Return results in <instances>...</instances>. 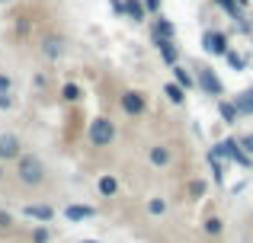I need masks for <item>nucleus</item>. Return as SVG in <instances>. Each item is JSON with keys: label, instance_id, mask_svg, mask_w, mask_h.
I'll return each instance as SVG.
<instances>
[{"label": "nucleus", "instance_id": "nucleus-1", "mask_svg": "<svg viewBox=\"0 0 253 243\" xmlns=\"http://www.w3.org/2000/svg\"><path fill=\"white\" fill-rule=\"evenodd\" d=\"M16 179L29 189L42 186L45 182V160L39 154H19L16 157Z\"/></svg>", "mask_w": 253, "mask_h": 243}, {"label": "nucleus", "instance_id": "nucleus-2", "mask_svg": "<svg viewBox=\"0 0 253 243\" xmlns=\"http://www.w3.org/2000/svg\"><path fill=\"white\" fill-rule=\"evenodd\" d=\"M86 138H90L93 147H109L116 141V122L109 115H93L90 125H86Z\"/></svg>", "mask_w": 253, "mask_h": 243}, {"label": "nucleus", "instance_id": "nucleus-3", "mask_svg": "<svg viewBox=\"0 0 253 243\" xmlns=\"http://www.w3.org/2000/svg\"><path fill=\"white\" fill-rule=\"evenodd\" d=\"M119 109H122L125 115H131V119H138V115L148 112V96H144L141 90H125V93L119 96Z\"/></svg>", "mask_w": 253, "mask_h": 243}, {"label": "nucleus", "instance_id": "nucleus-4", "mask_svg": "<svg viewBox=\"0 0 253 243\" xmlns=\"http://www.w3.org/2000/svg\"><path fill=\"white\" fill-rule=\"evenodd\" d=\"M196 87L202 90V93H209V96H221L224 93V83L218 80V74L209 68V64H202V68H196Z\"/></svg>", "mask_w": 253, "mask_h": 243}, {"label": "nucleus", "instance_id": "nucleus-5", "mask_svg": "<svg viewBox=\"0 0 253 243\" xmlns=\"http://www.w3.org/2000/svg\"><path fill=\"white\" fill-rule=\"evenodd\" d=\"M39 51H42L45 61H58V58L68 55V38L58 35V32H51V35L42 38V45H39Z\"/></svg>", "mask_w": 253, "mask_h": 243}, {"label": "nucleus", "instance_id": "nucleus-6", "mask_svg": "<svg viewBox=\"0 0 253 243\" xmlns=\"http://www.w3.org/2000/svg\"><path fill=\"white\" fill-rule=\"evenodd\" d=\"M202 48L209 51V55H215V58H224V51H228L231 45H228V35H224V32L209 29V32L202 35Z\"/></svg>", "mask_w": 253, "mask_h": 243}, {"label": "nucleus", "instance_id": "nucleus-7", "mask_svg": "<svg viewBox=\"0 0 253 243\" xmlns=\"http://www.w3.org/2000/svg\"><path fill=\"white\" fill-rule=\"evenodd\" d=\"M19 154H23V141H19V135L3 131V135H0V160H16Z\"/></svg>", "mask_w": 253, "mask_h": 243}, {"label": "nucleus", "instance_id": "nucleus-8", "mask_svg": "<svg viewBox=\"0 0 253 243\" xmlns=\"http://www.w3.org/2000/svg\"><path fill=\"white\" fill-rule=\"evenodd\" d=\"M148 163L157 167V170L170 167V163H173V147H170V144H151V147H148Z\"/></svg>", "mask_w": 253, "mask_h": 243}, {"label": "nucleus", "instance_id": "nucleus-9", "mask_svg": "<svg viewBox=\"0 0 253 243\" xmlns=\"http://www.w3.org/2000/svg\"><path fill=\"white\" fill-rule=\"evenodd\" d=\"M154 38H176V23L161 13H154V23H151V42Z\"/></svg>", "mask_w": 253, "mask_h": 243}, {"label": "nucleus", "instance_id": "nucleus-10", "mask_svg": "<svg viewBox=\"0 0 253 243\" xmlns=\"http://www.w3.org/2000/svg\"><path fill=\"white\" fill-rule=\"evenodd\" d=\"M154 48L161 51L164 64L173 68V64H179V48H176V38H154Z\"/></svg>", "mask_w": 253, "mask_h": 243}, {"label": "nucleus", "instance_id": "nucleus-11", "mask_svg": "<svg viewBox=\"0 0 253 243\" xmlns=\"http://www.w3.org/2000/svg\"><path fill=\"white\" fill-rule=\"evenodd\" d=\"M23 218H32V221H39V224H48V221L55 218V208L51 205H26Z\"/></svg>", "mask_w": 253, "mask_h": 243}, {"label": "nucleus", "instance_id": "nucleus-12", "mask_svg": "<svg viewBox=\"0 0 253 243\" xmlns=\"http://www.w3.org/2000/svg\"><path fill=\"white\" fill-rule=\"evenodd\" d=\"M215 157H224V160H237V154H241V144H237V138H224V141L215 144V150H211Z\"/></svg>", "mask_w": 253, "mask_h": 243}, {"label": "nucleus", "instance_id": "nucleus-13", "mask_svg": "<svg viewBox=\"0 0 253 243\" xmlns=\"http://www.w3.org/2000/svg\"><path fill=\"white\" fill-rule=\"evenodd\" d=\"M64 218H68L71 224H77V221H90V218H96V208H90V205H68V208H64Z\"/></svg>", "mask_w": 253, "mask_h": 243}, {"label": "nucleus", "instance_id": "nucleus-14", "mask_svg": "<svg viewBox=\"0 0 253 243\" xmlns=\"http://www.w3.org/2000/svg\"><path fill=\"white\" fill-rule=\"evenodd\" d=\"M122 10L131 23H144V19H148V10H144L141 0H122Z\"/></svg>", "mask_w": 253, "mask_h": 243}, {"label": "nucleus", "instance_id": "nucleus-15", "mask_svg": "<svg viewBox=\"0 0 253 243\" xmlns=\"http://www.w3.org/2000/svg\"><path fill=\"white\" fill-rule=\"evenodd\" d=\"M215 6H218V10H224L231 19H237L241 29L247 32V23H244V13H241V3H237V0H215Z\"/></svg>", "mask_w": 253, "mask_h": 243}, {"label": "nucleus", "instance_id": "nucleus-16", "mask_svg": "<svg viewBox=\"0 0 253 243\" xmlns=\"http://www.w3.org/2000/svg\"><path fill=\"white\" fill-rule=\"evenodd\" d=\"M173 80H176L183 90H192V87H196V77H192V70L183 68V64H173Z\"/></svg>", "mask_w": 253, "mask_h": 243}, {"label": "nucleus", "instance_id": "nucleus-17", "mask_svg": "<svg viewBox=\"0 0 253 243\" xmlns=\"http://www.w3.org/2000/svg\"><path fill=\"white\" fill-rule=\"evenodd\" d=\"M234 106L241 115H253V87L250 90H241V93L234 96Z\"/></svg>", "mask_w": 253, "mask_h": 243}, {"label": "nucleus", "instance_id": "nucleus-18", "mask_svg": "<svg viewBox=\"0 0 253 243\" xmlns=\"http://www.w3.org/2000/svg\"><path fill=\"white\" fill-rule=\"evenodd\" d=\"M164 96H167V100L173 103V106H183L186 103V90L179 87L176 80H170V83H164Z\"/></svg>", "mask_w": 253, "mask_h": 243}, {"label": "nucleus", "instance_id": "nucleus-19", "mask_svg": "<svg viewBox=\"0 0 253 243\" xmlns=\"http://www.w3.org/2000/svg\"><path fill=\"white\" fill-rule=\"evenodd\" d=\"M218 112H221V119L228 122V125H234L237 119H241V112H237L234 100H218Z\"/></svg>", "mask_w": 253, "mask_h": 243}, {"label": "nucleus", "instance_id": "nucleus-20", "mask_svg": "<svg viewBox=\"0 0 253 243\" xmlns=\"http://www.w3.org/2000/svg\"><path fill=\"white\" fill-rule=\"evenodd\" d=\"M96 189H99V195H103V199H112V195L119 192V179H116V176H99Z\"/></svg>", "mask_w": 253, "mask_h": 243}, {"label": "nucleus", "instance_id": "nucleus-21", "mask_svg": "<svg viewBox=\"0 0 253 243\" xmlns=\"http://www.w3.org/2000/svg\"><path fill=\"white\" fill-rule=\"evenodd\" d=\"M61 100L64 103H81L84 100V90L77 87V83H64V87H61Z\"/></svg>", "mask_w": 253, "mask_h": 243}, {"label": "nucleus", "instance_id": "nucleus-22", "mask_svg": "<svg viewBox=\"0 0 253 243\" xmlns=\"http://www.w3.org/2000/svg\"><path fill=\"white\" fill-rule=\"evenodd\" d=\"M221 231H224L221 218H209V221H205V234H209V237H221Z\"/></svg>", "mask_w": 253, "mask_h": 243}, {"label": "nucleus", "instance_id": "nucleus-23", "mask_svg": "<svg viewBox=\"0 0 253 243\" xmlns=\"http://www.w3.org/2000/svg\"><path fill=\"white\" fill-rule=\"evenodd\" d=\"M224 61H228L231 64V68H234V70H247V61H244V58L241 55H237V51H224Z\"/></svg>", "mask_w": 253, "mask_h": 243}, {"label": "nucleus", "instance_id": "nucleus-24", "mask_svg": "<svg viewBox=\"0 0 253 243\" xmlns=\"http://www.w3.org/2000/svg\"><path fill=\"white\" fill-rule=\"evenodd\" d=\"M148 211L151 214H164V211H167V202H164V199H151L148 202Z\"/></svg>", "mask_w": 253, "mask_h": 243}, {"label": "nucleus", "instance_id": "nucleus-25", "mask_svg": "<svg viewBox=\"0 0 253 243\" xmlns=\"http://www.w3.org/2000/svg\"><path fill=\"white\" fill-rule=\"evenodd\" d=\"M48 240H51L48 227H36V231H32V243H48Z\"/></svg>", "mask_w": 253, "mask_h": 243}, {"label": "nucleus", "instance_id": "nucleus-26", "mask_svg": "<svg viewBox=\"0 0 253 243\" xmlns=\"http://www.w3.org/2000/svg\"><path fill=\"white\" fill-rule=\"evenodd\" d=\"M13 227H16V221H13V214L0 211V231H13Z\"/></svg>", "mask_w": 253, "mask_h": 243}, {"label": "nucleus", "instance_id": "nucleus-27", "mask_svg": "<svg viewBox=\"0 0 253 243\" xmlns=\"http://www.w3.org/2000/svg\"><path fill=\"white\" fill-rule=\"evenodd\" d=\"M209 160H211V170H215V179L221 182V179H224V167L218 163V157H215V154H209Z\"/></svg>", "mask_w": 253, "mask_h": 243}, {"label": "nucleus", "instance_id": "nucleus-28", "mask_svg": "<svg viewBox=\"0 0 253 243\" xmlns=\"http://www.w3.org/2000/svg\"><path fill=\"white\" fill-rule=\"evenodd\" d=\"M237 144H241V147L253 157V131H250V135H244V138H237Z\"/></svg>", "mask_w": 253, "mask_h": 243}, {"label": "nucleus", "instance_id": "nucleus-29", "mask_svg": "<svg viewBox=\"0 0 253 243\" xmlns=\"http://www.w3.org/2000/svg\"><path fill=\"white\" fill-rule=\"evenodd\" d=\"M141 3H144V10H148V13H161L164 0H141Z\"/></svg>", "mask_w": 253, "mask_h": 243}, {"label": "nucleus", "instance_id": "nucleus-30", "mask_svg": "<svg viewBox=\"0 0 253 243\" xmlns=\"http://www.w3.org/2000/svg\"><path fill=\"white\" fill-rule=\"evenodd\" d=\"M13 106V96H10V90H3L0 93V109H10Z\"/></svg>", "mask_w": 253, "mask_h": 243}, {"label": "nucleus", "instance_id": "nucleus-31", "mask_svg": "<svg viewBox=\"0 0 253 243\" xmlns=\"http://www.w3.org/2000/svg\"><path fill=\"white\" fill-rule=\"evenodd\" d=\"M109 10L116 13V16H125V10H122V0H109Z\"/></svg>", "mask_w": 253, "mask_h": 243}, {"label": "nucleus", "instance_id": "nucleus-32", "mask_svg": "<svg viewBox=\"0 0 253 243\" xmlns=\"http://www.w3.org/2000/svg\"><path fill=\"white\" fill-rule=\"evenodd\" d=\"M205 192V182H189V195H202Z\"/></svg>", "mask_w": 253, "mask_h": 243}, {"label": "nucleus", "instance_id": "nucleus-33", "mask_svg": "<svg viewBox=\"0 0 253 243\" xmlns=\"http://www.w3.org/2000/svg\"><path fill=\"white\" fill-rule=\"evenodd\" d=\"M10 87H13V80L6 74H0V93H3V90H10Z\"/></svg>", "mask_w": 253, "mask_h": 243}, {"label": "nucleus", "instance_id": "nucleus-34", "mask_svg": "<svg viewBox=\"0 0 253 243\" xmlns=\"http://www.w3.org/2000/svg\"><path fill=\"white\" fill-rule=\"evenodd\" d=\"M0 179H3V160H0Z\"/></svg>", "mask_w": 253, "mask_h": 243}, {"label": "nucleus", "instance_id": "nucleus-35", "mask_svg": "<svg viewBox=\"0 0 253 243\" xmlns=\"http://www.w3.org/2000/svg\"><path fill=\"white\" fill-rule=\"evenodd\" d=\"M84 243H96V240H84Z\"/></svg>", "mask_w": 253, "mask_h": 243}, {"label": "nucleus", "instance_id": "nucleus-36", "mask_svg": "<svg viewBox=\"0 0 253 243\" xmlns=\"http://www.w3.org/2000/svg\"><path fill=\"white\" fill-rule=\"evenodd\" d=\"M0 3H10V0H0Z\"/></svg>", "mask_w": 253, "mask_h": 243}]
</instances>
